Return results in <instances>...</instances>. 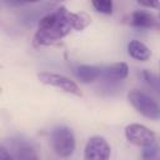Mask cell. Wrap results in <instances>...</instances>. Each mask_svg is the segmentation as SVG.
<instances>
[{
  "instance_id": "cell-1",
  "label": "cell",
  "mask_w": 160,
  "mask_h": 160,
  "mask_svg": "<svg viewBox=\"0 0 160 160\" xmlns=\"http://www.w3.org/2000/svg\"><path fill=\"white\" fill-rule=\"evenodd\" d=\"M75 12L69 11L65 6H60L52 12L42 16L38 24V30L32 39V45L36 48L51 45L74 30Z\"/></svg>"
},
{
  "instance_id": "cell-2",
  "label": "cell",
  "mask_w": 160,
  "mask_h": 160,
  "mask_svg": "<svg viewBox=\"0 0 160 160\" xmlns=\"http://www.w3.org/2000/svg\"><path fill=\"white\" fill-rule=\"evenodd\" d=\"M50 144L58 156L69 158L75 150V135L70 128L58 125L50 132Z\"/></svg>"
},
{
  "instance_id": "cell-3",
  "label": "cell",
  "mask_w": 160,
  "mask_h": 160,
  "mask_svg": "<svg viewBox=\"0 0 160 160\" xmlns=\"http://www.w3.org/2000/svg\"><path fill=\"white\" fill-rule=\"evenodd\" d=\"M128 100L132 105V108L142 116L151 119V120H159L160 118L159 104L148 92L142 90L132 89L128 92Z\"/></svg>"
},
{
  "instance_id": "cell-4",
  "label": "cell",
  "mask_w": 160,
  "mask_h": 160,
  "mask_svg": "<svg viewBox=\"0 0 160 160\" xmlns=\"http://www.w3.org/2000/svg\"><path fill=\"white\" fill-rule=\"evenodd\" d=\"M38 80L41 84L58 88L65 92H69V94H72L76 96H81V90H80L79 85L74 80H71L70 78L64 76L61 74L50 72V71H41L38 74Z\"/></svg>"
},
{
  "instance_id": "cell-5",
  "label": "cell",
  "mask_w": 160,
  "mask_h": 160,
  "mask_svg": "<svg viewBox=\"0 0 160 160\" xmlns=\"http://www.w3.org/2000/svg\"><path fill=\"white\" fill-rule=\"evenodd\" d=\"M10 155L12 159H22V160H35L38 159L36 148L34 142L29 139L18 136L11 138L5 142Z\"/></svg>"
},
{
  "instance_id": "cell-6",
  "label": "cell",
  "mask_w": 160,
  "mask_h": 160,
  "mask_svg": "<svg viewBox=\"0 0 160 160\" xmlns=\"http://www.w3.org/2000/svg\"><path fill=\"white\" fill-rule=\"evenodd\" d=\"M125 136L128 141L138 146H146L156 141V135L149 128L141 124H130L125 128Z\"/></svg>"
},
{
  "instance_id": "cell-7",
  "label": "cell",
  "mask_w": 160,
  "mask_h": 160,
  "mask_svg": "<svg viewBox=\"0 0 160 160\" xmlns=\"http://www.w3.org/2000/svg\"><path fill=\"white\" fill-rule=\"evenodd\" d=\"M111 148L102 136H91L84 149V158L86 160H108L110 158Z\"/></svg>"
},
{
  "instance_id": "cell-8",
  "label": "cell",
  "mask_w": 160,
  "mask_h": 160,
  "mask_svg": "<svg viewBox=\"0 0 160 160\" xmlns=\"http://www.w3.org/2000/svg\"><path fill=\"white\" fill-rule=\"evenodd\" d=\"M129 75V66L126 62H115L106 66H100V79L106 81L124 80Z\"/></svg>"
},
{
  "instance_id": "cell-9",
  "label": "cell",
  "mask_w": 160,
  "mask_h": 160,
  "mask_svg": "<svg viewBox=\"0 0 160 160\" xmlns=\"http://www.w3.org/2000/svg\"><path fill=\"white\" fill-rule=\"evenodd\" d=\"M130 24L140 29H158L159 28L158 19L151 12L142 11V10H138L131 14Z\"/></svg>"
},
{
  "instance_id": "cell-10",
  "label": "cell",
  "mask_w": 160,
  "mask_h": 160,
  "mask_svg": "<svg viewBox=\"0 0 160 160\" xmlns=\"http://www.w3.org/2000/svg\"><path fill=\"white\" fill-rule=\"evenodd\" d=\"M72 72L75 78L84 84H90L99 79L100 76V66L95 65H76L72 68Z\"/></svg>"
},
{
  "instance_id": "cell-11",
  "label": "cell",
  "mask_w": 160,
  "mask_h": 160,
  "mask_svg": "<svg viewBox=\"0 0 160 160\" xmlns=\"http://www.w3.org/2000/svg\"><path fill=\"white\" fill-rule=\"evenodd\" d=\"M128 54L139 61H146L151 56L150 49L140 40H131L128 44Z\"/></svg>"
},
{
  "instance_id": "cell-12",
  "label": "cell",
  "mask_w": 160,
  "mask_h": 160,
  "mask_svg": "<svg viewBox=\"0 0 160 160\" xmlns=\"http://www.w3.org/2000/svg\"><path fill=\"white\" fill-rule=\"evenodd\" d=\"M140 76L154 91H156V92L159 91V78H158V75L155 72H152V71H150L148 69H144V70H141Z\"/></svg>"
},
{
  "instance_id": "cell-13",
  "label": "cell",
  "mask_w": 160,
  "mask_h": 160,
  "mask_svg": "<svg viewBox=\"0 0 160 160\" xmlns=\"http://www.w3.org/2000/svg\"><path fill=\"white\" fill-rule=\"evenodd\" d=\"M91 22V16L84 11L80 12H75V25H74V30L76 31H82L84 29H86Z\"/></svg>"
},
{
  "instance_id": "cell-14",
  "label": "cell",
  "mask_w": 160,
  "mask_h": 160,
  "mask_svg": "<svg viewBox=\"0 0 160 160\" xmlns=\"http://www.w3.org/2000/svg\"><path fill=\"white\" fill-rule=\"evenodd\" d=\"M94 9L101 14L109 15L112 12V0H91Z\"/></svg>"
},
{
  "instance_id": "cell-15",
  "label": "cell",
  "mask_w": 160,
  "mask_h": 160,
  "mask_svg": "<svg viewBox=\"0 0 160 160\" xmlns=\"http://www.w3.org/2000/svg\"><path fill=\"white\" fill-rule=\"evenodd\" d=\"M158 152H159V146L155 142L150 144V145H146V146H142V152H141V156L144 159H154L158 156Z\"/></svg>"
},
{
  "instance_id": "cell-16",
  "label": "cell",
  "mask_w": 160,
  "mask_h": 160,
  "mask_svg": "<svg viewBox=\"0 0 160 160\" xmlns=\"http://www.w3.org/2000/svg\"><path fill=\"white\" fill-rule=\"evenodd\" d=\"M140 5L150 8V9H158L159 8V0H136Z\"/></svg>"
},
{
  "instance_id": "cell-17",
  "label": "cell",
  "mask_w": 160,
  "mask_h": 160,
  "mask_svg": "<svg viewBox=\"0 0 160 160\" xmlns=\"http://www.w3.org/2000/svg\"><path fill=\"white\" fill-rule=\"evenodd\" d=\"M9 159H12L8 148L5 146V144H1L0 142V160H9Z\"/></svg>"
},
{
  "instance_id": "cell-18",
  "label": "cell",
  "mask_w": 160,
  "mask_h": 160,
  "mask_svg": "<svg viewBox=\"0 0 160 160\" xmlns=\"http://www.w3.org/2000/svg\"><path fill=\"white\" fill-rule=\"evenodd\" d=\"M5 1L9 2V4H11V5H20V4H22L21 0H5Z\"/></svg>"
},
{
  "instance_id": "cell-19",
  "label": "cell",
  "mask_w": 160,
  "mask_h": 160,
  "mask_svg": "<svg viewBox=\"0 0 160 160\" xmlns=\"http://www.w3.org/2000/svg\"><path fill=\"white\" fill-rule=\"evenodd\" d=\"M38 1H40V0H21L22 4L24 2H38Z\"/></svg>"
},
{
  "instance_id": "cell-20",
  "label": "cell",
  "mask_w": 160,
  "mask_h": 160,
  "mask_svg": "<svg viewBox=\"0 0 160 160\" xmlns=\"http://www.w3.org/2000/svg\"><path fill=\"white\" fill-rule=\"evenodd\" d=\"M52 1H55V2H58V1H62V0H52Z\"/></svg>"
},
{
  "instance_id": "cell-21",
  "label": "cell",
  "mask_w": 160,
  "mask_h": 160,
  "mask_svg": "<svg viewBox=\"0 0 160 160\" xmlns=\"http://www.w3.org/2000/svg\"><path fill=\"white\" fill-rule=\"evenodd\" d=\"M0 91H1V88H0Z\"/></svg>"
}]
</instances>
